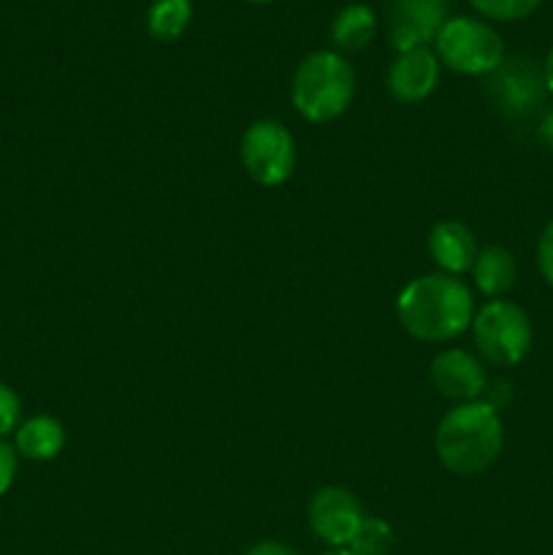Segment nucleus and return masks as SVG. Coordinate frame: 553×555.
Returning a JSON list of instances; mask_svg holds the SVG:
<instances>
[{
  "label": "nucleus",
  "mask_w": 553,
  "mask_h": 555,
  "mask_svg": "<svg viewBox=\"0 0 553 555\" xmlns=\"http://www.w3.org/2000/svg\"><path fill=\"white\" fill-rule=\"evenodd\" d=\"M475 293L450 274H426L412 280L396 298L401 328L421 341H450L472 328Z\"/></svg>",
  "instance_id": "nucleus-1"
},
{
  "label": "nucleus",
  "mask_w": 553,
  "mask_h": 555,
  "mask_svg": "<svg viewBox=\"0 0 553 555\" xmlns=\"http://www.w3.org/2000/svg\"><path fill=\"white\" fill-rule=\"evenodd\" d=\"M434 448L448 472L459 477L483 475L504 448V423L497 406L488 401L455 404L439 421Z\"/></svg>",
  "instance_id": "nucleus-2"
},
{
  "label": "nucleus",
  "mask_w": 553,
  "mask_h": 555,
  "mask_svg": "<svg viewBox=\"0 0 553 555\" xmlns=\"http://www.w3.org/2000/svg\"><path fill=\"white\" fill-rule=\"evenodd\" d=\"M356 70L345 54L320 49L298 63L291 81V103L307 122H331L350 108Z\"/></svg>",
  "instance_id": "nucleus-3"
},
{
  "label": "nucleus",
  "mask_w": 553,
  "mask_h": 555,
  "mask_svg": "<svg viewBox=\"0 0 553 555\" xmlns=\"http://www.w3.org/2000/svg\"><path fill=\"white\" fill-rule=\"evenodd\" d=\"M477 352L491 366L513 369L526 361L535 345V328L524 307L507 298H491L483 304L472 320Z\"/></svg>",
  "instance_id": "nucleus-4"
},
{
  "label": "nucleus",
  "mask_w": 553,
  "mask_h": 555,
  "mask_svg": "<svg viewBox=\"0 0 553 555\" xmlns=\"http://www.w3.org/2000/svg\"><path fill=\"white\" fill-rule=\"evenodd\" d=\"M439 65L461 76H491L504 63V41L477 16H450L434 38Z\"/></svg>",
  "instance_id": "nucleus-5"
},
{
  "label": "nucleus",
  "mask_w": 553,
  "mask_h": 555,
  "mask_svg": "<svg viewBox=\"0 0 553 555\" xmlns=\"http://www.w3.org/2000/svg\"><path fill=\"white\" fill-rule=\"evenodd\" d=\"M242 166L253 182L276 188L291 179L296 168V141L276 119H258L242 135Z\"/></svg>",
  "instance_id": "nucleus-6"
},
{
  "label": "nucleus",
  "mask_w": 553,
  "mask_h": 555,
  "mask_svg": "<svg viewBox=\"0 0 553 555\" xmlns=\"http://www.w3.org/2000/svg\"><path fill=\"white\" fill-rule=\"evenodd\" d=\"M307 518L309 529L320 542H325L331 551H342V547H350L352 537H356L366 513H363L356 493L339 486H329L320 488L309 499Z\"/></svg>",
  "instance_id": "nucleus-7"
},
{
  "label": "nucleus",
  "mask_w": 553,
  "mask_h": 555,
  "mask_svg": "<svg viewBox=\"0 0 553 555\" xmlns=\"http://www.w3.org/2000/svg\"><path fill=\"white\" fill-rule=\"evenodd\" d=\"M448 20V0H390V47L396 52H410V49L428 47Z\"/></svg>",
  "instance_id": "nucleus-8"
},
{
  "label": "nucleus",
  "mask_w": 553,
  "mask_h": 555,
  "mask_svg": "<svg viewBox=\"0 0 553 555\" xmlns=\"http://www.w3.org/2000/svg\"><path fill=\"white\" fill-rule=\"evenodd\" d=\"M428 379L439 396L459 401V404L480 401L488 388V374L480 358L472 356L470 350H461V347L439 352L428 366Z\"/></svg>",
  "instance_id": "nucleus-9"
},
{
  "label": "nucleus",
  "mask_w": 553,
  "mask_h": 555,
  "mask_svg": "<svg viewBox=\"0 0 553 555\" xmlns=\"http://www.w3.org/2000/svg\"><path fill=\"white\" fill-rule=\"evenodd\" d=\"M488 90L499 108L507 114H526L540 103L545 92L542 68L537 70L529 60H504L491 76H488Z\"/></svg>",
  "instance_id": "nucleus-10"
},
{
  "label": "nucleus",
  "mask_w": 553,
  "mask_h": 555,
  "mask_svg": "<svg viewBox=\"0 0 553 555\" xmlns=\"http://www.w3.org/2000/svg\"><path fill=\"white\" fill-rule=\"evenodd\" d=\"M439 60L434 49L421 47L399 52L388 68V92L399 103H421L437 90Z\"/></svg>",
  "instance_id": "nucleus-11"
},
{
  "label": "nucleus",
  "mask_w": 553,
  "mask_h": 555,
  "mask_svg": "<svg viewBox=\"0 0 553 555\" xmlns=\"http://www.w3.org/2000/svg\"><path fill=\"white\" fill-rule=\"evenodd\" d=\"M426 247L434 263L442 269V274L450 276L472 271L477 253H480L475 242V233H472V228L461 220H442L437 222V225H432Z\"/></svg>",
  "instance_id": "nucleus-12"
},
{
  "label": "nucleus",
  "mask_w": 553,
  "mask_h": 555,
  "mask_svg": "<svg viewBox=\"0 0 553 555\" xmlns=\"http://www.w3.org/2000/svg\"><path fill=\"white\" fill-rule=\"evenodd\" d=\"M65 448V428L57 417L52 415H33L20 423L14 431L16 455L27 461H52L57 459L60 450Z\"/></svg>",
  "instance_id": "nucleus-13"
},
{
  "label": "nucleus",
  "mask_w": 553,
  "mask_h": 555,
  "mask_svg": "<svg viewBox=\"0 0 553 555\" xmlns=\"http://www.w3.org/2000/svg\"><path fill=\"white\" fill-rule=\"evenodd\" d=\"M515 280H518V263L507 247L491 244L477 253L475 266H472V282L483 296L502 298L515 285Z\"/></svg>",
  "instance_id": "nucleus-14"
},
{
  "label": "nucleus",
  "mask_w": 553,
  "mask_h": 555,
  "mask_svg": "<svg viewBox=\"0 0 553 555\" xmlns=\"http://www.w3.org/2000/svg\"><path fill=\"white\" fill-rule=\"evenodd\" d=\"M377 36V16L366 3H350L334 16L331 41L342 52H361Z\"/></svg>",
  "instance_id": "nucleus-15"
},
{
  "label": "nucleus",
  "mask_w": 553,
  "mask_h": 555,
  "mask_svg": "<svg viewBox=\"0 0 553 555\" xmlns=\"http://www.w3.org/2000/svg\"><path fill=\"white\" fill-rule=\"evenodd\" d=\"M193 20V0H152L146 11V30L155 41H177Z\"/></svg>",
  "instance_id": "nucleus-16"
},
{
  "label": "nucleus",
  "mask_w": 553,
  "mask_h": 555,
  "mask_svg": "<svg viewBox=\"0 0 553 555\" xmlns=\"http://www.w3.org/2000/svg\"><path fill=\"white\" fill-rule=\"evenodd\" d=\"M396 537L394 529H390L388 520L383 518H363V524L358 526L356 537H352L350 547L356 555H388L390 547H394Z\"/></svg>",
  "instance_id": "nucleus-17"
},
{
  "label": "nucleus",
  "mask_w": 553,
  "mask_h": 555,
  "mask_svg": "<svg viewBox=\"0 0 553 555\" xmlns=\"http://www.w3.org/2000/svg\"><path fill=\"white\" fill-rule=\"evenodd\" d=\"M472 9L493 22H518L540 9L542 0H470Z\"/></svg>",
  "instance_id": "nucleus-18"
},
{
  "label": "nucleus",
  "mask_w": 553,
  "mask_h": 555,
  "mask_svg": "<svg viewBox=\"0 0 553 555\" xmlns=\"http://www.w3.org/2000/svg\"><path fill=\"white\" fill-rule=\"evenodd\" d=\"M22 423V401L5 383H0V439L14 434Z\"/></svg>",
  "instance_id": "nucleus-19"
},
{
  "label": "nucleus",
  "mask_w": 553,
  "mask_h": 555,
  "mask_svg": "<svg viewBox=\"0 0 553 555\" xmlns=\"http://www.w3.org/2000/svg\"><path fill=\"white\" fill-rule=\"evenodd\" d=\"M537 269H540L545 285L553 287V220H548L537 238Z\"/></svg>",
  "instance_id": "nucleus-20"
},
{
  "label": "nucleus",
  "mask_w": 553,
  "mask_h": 555,
  "mask_svg": "<svg viewBox=\"0 0 553 555\" xmlns=\"http://www.w3.org/2000/svg\"><path fill=\"white\" fill-rule=\"evenodd\" d=\"M20 455H16L14 444H9L5 439H0V496L11 491L16 480V469H20Z\"/></svg>",
  "instance_id": "nucleus-21"
},
{
  "label": "nucleus",
  "mask_w": 553,
  "mask_h": 555,
  "mask_svg": "<svg viewBox=\"0 0 553 555\" xmlns=\"http://www.w3.org/2000/svg\"><path fill=\"white\" fill-rule=\"evenodd\" d=\"M244 555H298V551H293L291 545L280 540H263V542H255L253 547H247Z\"/></svg>",
  "instance_id": "nucleus-22"
},
{
  "label": "nucleus",
  "mask_w": 553,
  "mask_h": 555,
  "mask_svg": "<svg viewBox=\"0 0 553 555\" xmlns=\"http://www.w3.org/2000/svg\"><path fill=\"white\" fill-rule=\"evenodd\" d=\"M537 141H540L548 152H553V108L542 114L540 125H537Z\"/></svg>",
  "instance_id": "nucleus-23"
},
{
  "label": "nucleus",
  "mask_w": 553,
  "mask_h": 555,
  "mask_svg": "<svg viewBox=\"0 0 553 555\" xmlns=\"http://www.w3.org/2000/svg\"><path fill=\"white\" fill-rule=\"evenodd\" d=\"M542 81H545V92L553 95V47L548 49L545 60H542Z\"/></svg>",
  "instance_id": "nucleus-24"
},
{
  "label": "nucleus",
  "mask_w": 553,
  "mask_h": 555,
  "mask_svg": "<svg viewBox=\"0 0 553 555\" xmlns=\"http://www.w3.org/2000/svg\"><path fill=\"white\" fill-rule=\"evenodd\" d=\"M323 555H356V553L347 551V547H342V551H329V553H323Z\"/></svg>",
  "instance_id": "nucleus-25"
},
{
  "label": "nucleus",
  "mask_w": 553,
  "mask_h": 555,
  "mask_svg": "<svg viewBox=\"0 0 553 555\" xmlns=\"http://www.w3.org/2000/svg\"><path fill=\"white\" fill-rule=\"evenodd\" d=\"M247 3H274V0H247Z\"/></svg>",
  "instance_id": "nucleus-26"
}]
</instances>
